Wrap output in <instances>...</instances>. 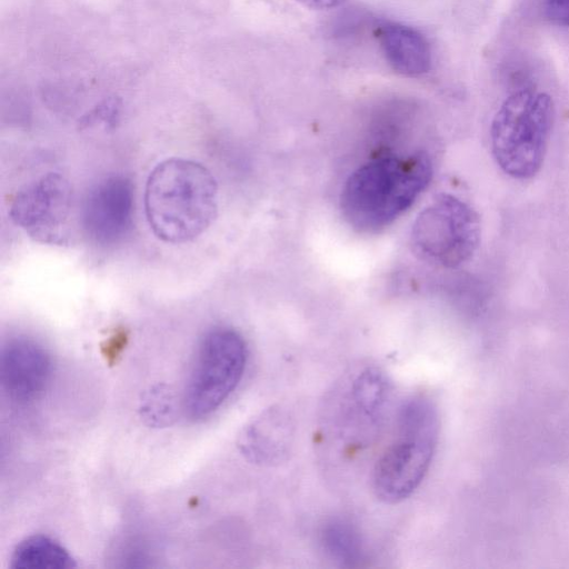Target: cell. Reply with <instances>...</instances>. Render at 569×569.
<instances>
[{
    "label": "cell",
    "mask_w": 569,
    "mask_h": 569,
    "mask_svg": "<svg viewBox=\"0 0 569 569\" xmlns=\"http://www.w3.org/2000/svg\"><path fill=\"white\" fill-rule=\"evenodd\" d=\"M247 358V345L237 331L229 328L209 331L200 342L186 387V413L200 419L214 412L240 383Z\"/></svg>",
    "instance_id": "6"
},
{
    "label": "cell",
    "mask_w": 569,
    "mask_h": 569,
    "mask_svg": "<svg viewBox=\"0 0 569 569\" xmlns=\"http://www.w3.org/2000/svg\"><path fill=\"white\" fill-rule=\"evenodd\" d=\"M72 191L61 174L50 172L21 188L10 204L12 221L33 239L59 243L71 210Z\"/></svg>",
    "instance_id": "8"
},
{
    "label": "cell",
    "mask_w": 569,
    "mask_h": 569,
    "mask_svg": "<svg viewBox=\"0 0 569 569\" xmlns=\"http://www.w3.org/2000/svg\"><path fill=\"white\" fill-rule=\"evenodd\" d=\"M133 213V188L123 176L99 181L87 194L82 223L87 234L97 243L111 244L127 234Z\"/></svg>",
    "instance_id": "9"
},
{
    "label": "cell",
    "mask_w": 569,
    "mask_h": 569,
    "mask_svg": "<svg viewBox=\"0 0 569 569\" xmlns=\"http://www.w3.org/2000/svg\"><path fill=\"white\" fill-rule=\"evenodd\" d=\"M321 545L326 553L345 566H355L362 558V546L356 529L347 521L335 519L321 530Z\"/></svg>",
    "instance_id": "14"
},
{
    "label": "cell",
    "mask_w": 569,
    "mask_h": 569,
    "mask_svg": "<svg viewBox=\"0 0 569 569\" xmlns=\"http://www.w3.org/2000/svg\"><path fill=\"white\" fill-rule=\"evenodd\" d=\"M306 8L312 10H328L338 7L346 0H296Z\"/></svg>",
    "instance_id": "17"
},
{
    "label": "cell",
    "mask_w": 569,
    "mask_h": 569,
    "mask_svg": "<svg viewBox=\"0 0 569 569\" xmlns=\"http://www.w3.org/2000/svg\"><path fill=\"white\" fill-rule=\"evenodd\" d=\"M543 10L552 23L569 27V0H543Z\"/></svg>",
    "instance_id": "16"
},
{
    "label": "cell",
    "mask_w": 569,
    "mask_h": 569,
    "mask_svg": "<svg viewBox=\"0 0 569 569\" xmlns=\"http://www.w3.org/2000/svg\"><path fill=\"white\" fill-rule=\"evenodd\" d=\"M438 431V412L427 396H412L401 403L393 440L372 470V490L380 501L398 503L417 490L431 465Z\"/></svg>",
    "instance_id": "3"
},
{
    "label": "cell",
    "mask_w": 569,
    "mask_h": 569,
    "mask_svg": "<svg viewBox=\"0 0 569 569\" xmlns=\"http://www.w3.org/2000/svg\"><path fill=\"white\" fill-rule=\"evenodd\" d=\"M292 437L293 425L289 416L279 408H270L242 429L237 443L249 461L272 466L287 457Z\"/></svg>",
    "instance_id": "11"
},
{
    "label": "cell",
    "mask_w": 569,
    "mask_h": 569,
    "mask_svg": "<svg viewBox=\"0 0 569 569\" xmlns=\"http://www.w3.org/2000/svg\"><path fill=\"white\" fill-rule=\"evenodd\" d=\"M553 119L551 98L530 89L510 94L493 117L491 150L500 169L529 179L541 168Z\"/></svg>",
    "instance_id": "4"
},
{
    "label": "cell",
    "mask_w": 569,
    "mask_h": 569,
    "mask_svg": "<svg viewBox=\"0 0 569 569\" xmlns=\"http://www.w3.org/2000/svg\"><path fill=\"white\" fill-rule=\"evenodd\" d=\"M480 240L476 211L455 196L439 194L415 220L410 247L420 260L457 268L475 253Z\"/></svg>",
    "instance_id": "7"
},
{
    "label": "cell",
    "mask_w": 569,
    "mask_h": 569,
    "mask_svg": "<svg viewBox=\"0 0 569 569\" xmlns=\"http://www.w3.org/2000/svg\"><path fill=\"white\" fill-rule=\"evenodd\" d=\"M141 416L150 425L161 427L171 423L174 418V406L171 392L163 386L149 390L140 406Z\"/></svg>",
    "instance_id": "15"
},
{
    "label": "cell",
    "mask_w": 569,
    "mask_h": 569,
    "mask_svg": "<svg viewBox=\"0 0 569 569\" xmlns=\"http://www.w3.org/2000/svg\"><path fill=\"white\" fill-rule=\"evenodd\" d=\"M431 178L432 163L422 151L372 160L346 181L342 216L359 232H378L412 206Z\"/></svg>",
    "instance_id": "1"
},
{
    "label": "cell",
    "mask_w": 569,
    "mask_h": 569,
    "mask_svg": "<svg viewBox=\"0 0 569 569\" xmlns=\"http://www.w3.org/2000/svg\"><path fill=\"white\" fill-rule=\"evenodd\" d=\"M391 383L376 366L352 370L336 387L325 408V431L347 452L371 446L386 422Z\"/></svg>",
    "instance_id": "5"
},
{
    "label": "cell",
    "mask_w": 569,
    "mask_h": 569,
    "mask_svg": "<svg viewBox=\"0 0 569 569\" xmlns=\"http://www.w3.org/2000/svg\"><path fill=\"white\" fill-rule=\"evenodd\" d=\"M14 569H69L76 567L72 556L59 542L43 535L21 540L11 555Z\"/></svg>",
    "instance_id": "13"
},
{
    "label": "cell",
    "mask_w": 569,
    "mask_h": 569,
    "mask_svg": "<svg viewBox=\"0 0 569 569\" xmlns=\"http://www.w3.org/2000/svg\"><path fill=\"white\" fill-rule=\"evenodd\" d=\"M144 209L149 226L159 239L170 243L191 241L216 218L217 181L199 162L167 159L150 172Z\"/></svg>",
    "instance_id": "2"
},
{
    "label": "cell",
    "mask_w": 569,
    "mask_h": 569,
    "mask_svg": "<svg viewBox=\"0 0 569 569\" xmlns=\"http://www.w3.org/2000/svg\"><path fill=\"white\" fill-rule=\"evenodd\" d=\"M52 373L48 351L28 338H16L1 352V382L7 395L26 403L37 399L47 388Z\"/></svg>",
    "instance_id": "10"
},
{
    "label": "cell",
    "mask_w": 569,
    "mask_h": 569,
    "mask_svg": "<svg viewBox=\"0 0 569 569\" xmlns=\"http://www.w3.org/2000/svg\"><path fill=\"white\" fill-rule=\"evenodd\" d=\"M373 34L388 64L406 77L429 71L431 49L427 38L417 29L395 21H382Z\"/></svg>",
    "instance_id": "12"
}]
</instances>
